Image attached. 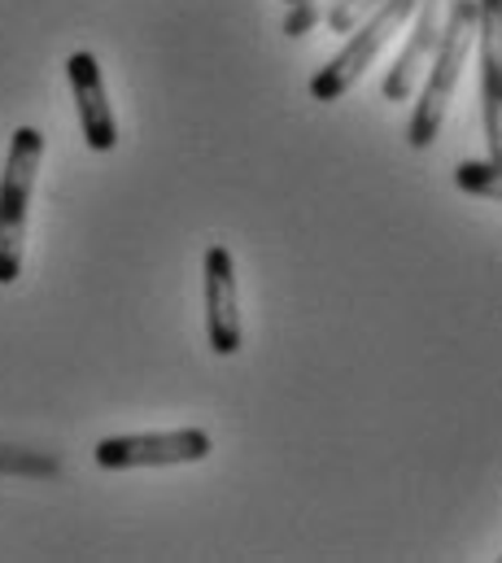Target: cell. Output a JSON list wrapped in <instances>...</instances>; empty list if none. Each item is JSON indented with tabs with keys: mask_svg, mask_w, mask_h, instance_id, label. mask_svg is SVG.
I'll list each match as a JSON object with an SVG mask.
<instances>
[{
	"mask_svg": "<svg viewBox=\"0 0 502 563\" xmlns=\"http://www.w3.org/2000/svg\"><path fill=\"white\" fill-rule=\"evenodd\" d=\"M472 35H477V0H446V18H441V35H437V48L428 57V79H419L424 88L415 110H411V128H406V144L411 148H428L437 141L441 123H446V110L459 92V79H463V66H468V53H472Z\"/></svg>",
	"mask_w": 502,
	"mask_h": 563,
	"instance_id": "6da1fadb",
	"label": "cell"
},
{
	"mask_svg": "<svg viewBox=\"0 0 502 563\" xmlns=\"http://www.w3.org/2000/svg\"><path fill=\"white\" fill-rule=\"evenodd\" d=\"M44 166V132L18 128L9 141V157L0 170V284L22 276L26 254V210L35 197V179Z\"/></svg>",
	"mask_w": 502,
	"mask_h": 563,
	"instance_id": "7a4b0ae2",
	"label": "cell"
},
{
	"mask_svg": "<svg viewBox=\"0 0 502 563\" xmlns=\"http://www.w3.org/2000/svg\"><path fill=\"white\" fill-rule=\"evenodd\" d=\"M411 9H415V0H380L376 9L346 35L341 53H337L328 66H319V70L310 75V101H324V106H328V101H341V97L368 75V66L389 48V40L406 26Z\"/></svg>",
	"mask_w": 502,
	"mask_h": 563,
	"instance_id": "3957f363",
	"label": "cell"
},
{
	"mask_svg": "<svg viewBox=\"0 0 502 563\" xmlns=\"http://www.w3.org/2000/svg\"><path fill=\"white\" fill-rule=\"evenodd\" d=\"M215 450L206 428H175V432H135V437H106L97 441V467L131 472V467H179L201 463Z\"/></svg>",
	"mask_w": 502,
	"mask_h": 563,
	"instance_id": "277c9868",
	"label": "cell"
},
{
	"mask_svg": "<svg viewBox=\"0 0 502 563\" xmlns=\"http://www.w3.org/2000/svg\"><path fill=\"white\" fill-rule=\"evenodd\" d=\"M206 341L219 358L241 350V292H237V263L228 245L206 250Z\"/></svg>",
	"mask_w": 502,
	"mask_h": 563,
	"instance_id": "5b68a950",
	"label": "cell"
},
{
	"mask_svg": "<svg viewBox=\"0 0 502 563\" xmlns=\"http://www.w3.org/2000/svg\"><path fill=\"white\" fill-rule=\"evenodd\" d=\"M66 75H70V92H75V110H79V132L92 153H110L119 144V123H114V106L106 97V75L97 66L92 53H70L66 57Z\"/></svg>",
	"mask_w": 502,
	"mask_h": 563,
	"instance_id": "8992f818",
	"label": "cell"
},
{
	"mask_svg": "<svg viewBox=\"0 0 502 563\" xmlns=\"http://www.w3.org/2000/svg\"><path fill=\"white\" fill-rule=\"evenodd\" d=\"M415 26H411V35H406V48H402V57L389 66V75H384V101H411L415 97V88H419V79H424V66H428V57H433V48H437V35H441V18H446V0H415Z\"/></svg>",
	"mask_w": 502,
	"mask_h": 563,
	"instance_id": "52a82bcc",
	"label": "cell"
},
{
	"mask_svg": "<svg viewBox=\"0 0 502 563\" xmlns=\"http://www.w3.org/2000/svg\"><path fill=\"white\" fill-rule=\"evenodd\" d=\"M502 0H477V44H481V119H485V144L490 162L502 157Z\"/></svg>",
	"mask_w": 502,
	"mask_h": 563,
	"instance_id": "ba28073f",
	"label": "cell"
},
{
	"mask_svg": "<svg viewBox=\"0 0 502 563\" xmlns=\"http://www.w3.org/2000/svg\"><path fill=\"white\" fill-rule=\"evenodd\" d=\"M455 188L472 192V197H490L499 201L502 197V175H499V162H459L455 166Z\"/></svg>",
	"mask_w": 502,
	"mask_h": 563,
	"instance_id": "9c48e42d",
	"label": "cell"
},
{
	"mask_svg": "<svg viewBox=\"0 0 502 563\" xmlns=\"http://www.w3.org/2000/svg\"><path fill=\"white\" fill-rule=\"evenodd\" d=\"M380 0H332L328 4V13H324V22H328V31H341V35H350L372 9H376Z\"/></svg>",
	"mask_w": 502,
	"mask_h": 563,
	"instance_id": "30bf717a",
	"label": "cell"
},
{
	"mask_svg": "<svg viewBox=\"0 0 502 563\" xmlns=\"http://www.w3.org/2000/svg\"><path fill=\"white\" fill-rule=\"evenodd\" d=\"M328 4H332V0H293V4H288V18H284V31H288V35H306L310 26L324 22Z\"/></svg>",
	"mask_w": 502,
	"mask_h": 563,
	"instance_id": "8fae6325",
	"label": "cell"
},
{
	"mask_svg": "<svg viewBox=\"0 0 502 563\" xmlns=\"http://www.w3.org/2000/svg\"><path fill=\"white\" fill-rule=\"evenodd\" d=\"M284 4H293V0H284Z\"/></svg>",
	"mask_w": 502,
	"mask_h": 563,
	"instance_id": "7c38bea8",
	"label": "cell"
}]
</instances>
